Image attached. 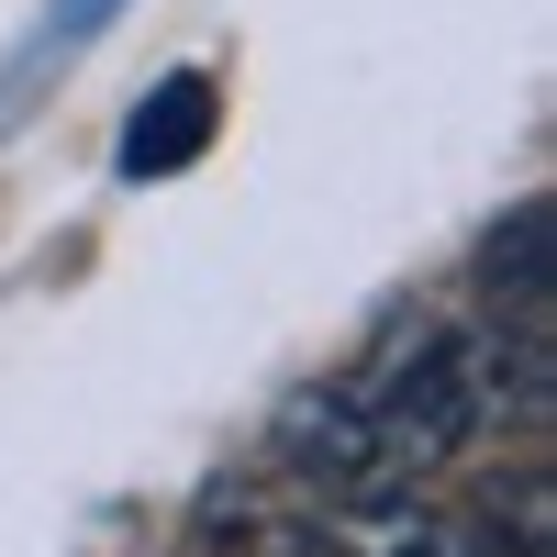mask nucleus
<instances>
[{
    "mask_svg": "<svg viewBox=\"0 0 557 557\" xmlns=\"http://www.w3.org/2000/svg\"><path fill=\"white\" fill-rule=\"evenodd\" d=\"M480 557H546V457H524L513 469V491L491 480V502H480Z\"/></svg>",
    "mask_w": 557,
    "mask_h": 557,
    "instance_id": "5",
    "label": "nucleus"
},
{
    "mask_svg": "<svg viewBox=\"0 0 557 557\" xmlns=\"http://www.w3.org/2000/svg\"><path fill=\"white\" fill-rule=\"evenodd\" d=\"M323 557H480V535L412 491H368V502H335Z\"/></svg>",
    "mask_w": 557,
    "mask_h": 557,
    "instance_id": "3",
    "label": "nucleus"
},
{
    "mask_svg": "<svg viewBox=\"0 0 557 557\" xmlns=\"http://www.w3.org/2000/svg\"><path fill=\"white\" fill-rule=\"evenodd\" d=\"M112 12H123V0H57V12H45V34H34V57H67V45H89Z\"/></svg>",
    "mask_w": 557,
    "mask_h": 557,
    "instance_id": "6",
    "label": "nucleus"
},
{
    "mask_svg": "<svg viewBox=\"0 0 557 557\" xmlns=\"http://www.w3.org/2000/svg\"><path fill=\"white\" fill-rule=\"evenodd\" d=\"M212 123H223V89L201 78V67H178V78H157L146 101L123 112V146H112V168L123 178H178L201 146H212Z\"/></svg>",
    "mask_w": 557,
    "mask_h": 557,
    "instance_id": "2",
    "label": "nucleus"
},
{
    "mask_svg": "<svg viewBox=\"0 0 557 557\" xmlns=\"http://www.w3.org/2000/svg\"><path fill=\"white\" fill-rule=\"evenodd\" d=\"M480 290L502 323H546V201H513V223L480 246Z\"/></svg>",
    "mask_w": 557,
    "mask_h": 557,
    "instance_id": "4",
    "label": "nucleus"
},
{
    "mask_svg": "<svg viewBox=\"0 0 557 557\" xmlns=\"http://www.w3.org/2000/svg\"><path fill=\"white\" fill-rule=\"evenodd\" d=\"M469 435H480L469 346H457V323L412 312L357 368H335V380H312V391L278 401L268 457L301 491H323V502H368V491H412L424 469H446Z\"/></svg>",
    "mask_w": 557,
    "mask_h": 557,
    "instance_id": "1",
    "label": "nucleus"
}]
</instances>
